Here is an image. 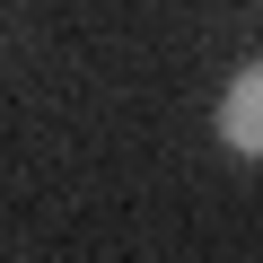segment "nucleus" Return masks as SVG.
Returning a JSON list of instances; mask_svg holds the SVG:
<instances>
[{
	"mask_svg": "<svg viewBox=\"0 0 263 263\" xmlns=\"http://www.w3.org/2000/svg\"><path fill=\"white\" fill-rule=\"evenodd\" d=\"M219 141H228L237 158H263V62L237 70V88H228V105H219Z\"/></svg>",
	"mask_w": 263,
	"mask_h": 263,
	"instance_id": "nucleus-1",
	"label": "nucleus"
}]
</instances>
